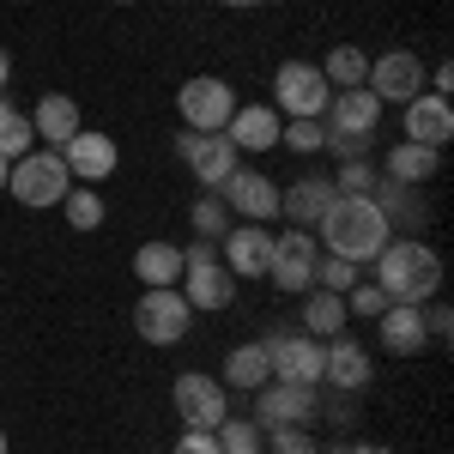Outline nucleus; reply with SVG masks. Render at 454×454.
<instances>
[{
  "instance_id": "obj_6",
  "label": "nucleus",
  "mask_w": 454,
  "mask_h": 454,
  "mask_svg": "<svg viewBox=\"0 0 454 454\" xmlns=\"http://www.w3.org/2000/svg\"><path fill=\"white\" fill-rule=\"evenodd\" d=\"M176 115H182V128H194V134H224V121L237 115V91H231L218 73H194V79L176 91Z\"/></svg>"
},
{
  "instance_id": "obj_9",
  "label": "nucleus",
  "mask_w": 454,
  "mask_h": 454,
  "mask_svg": "<svg viewBox=\"0 0 454 454\" xmlns=\"http://www.w3.org/2000/svg\"><path fill=\"white\" fill-rule=\"evenodd\" d=\"M370 91H376V104H412L424 85H430V67H424L412 49H387L370 61V79H364Z\"/></svg>"
},
{
  "instance_id": "obj_29",
  "label": "nucleus",
  "mask_w": 454,
  "mask_h": 454,
  "mask_svg": "<svg viewBox=\"0 0 454 454\" xmlns=\"http://www.w3.org/2000/svg\"><path fill=\"white\" fill-rule=\"evenodd\" d=\"M321 79H327V85H340V91H346V85H364V79H370V55H364V49H351V43H340V49L321 61Z\"/></svg>"
},
{
  "instance_id": "obj_47",
  "label": "nucleus",
  "mask_w": 454,
  "mask_h": 454,
  "mask_svg": "<svg viewBox=\"0 0 454 454\" xmlns=\"http://www.w3.org/2000/svg\"><path fill=\"white\" fill-rule=\"evenodd\" d=\"M321 454H346V442H333V449H321Z\"/></svg>"
},
{
  "instance_id": "obj_24",
  "label": "nucleus",
  "mask_w": 454,
  "mask_h": 454,
  "mask_svg": "<svg viewBox=\"0 0 454 454\" xmlns=\"http://www.w3.org/2000/svg\"><path fill=\"white\" fill-rule=\"evenodd\" d=\"M436 170H442V152H436V145H412V140H400L394 152H387V182L424 188V182H430Z\"/></svg>"
},
{
  "instance_id": "obj_10",
  "label": "nucleus",
  "mask_w": 454,
  "mask_h": 454,
  "mask_svg": "<svg viewBox=\"0 0 454 454\" xmlns=\"http://www.w3.org/2000/svg\"><path fill=\"white\" fill-rule=\"evenodd\" d=\"M261 346L273 357V382L321 387V357H327V346H321L315 333H273V340H261Z\"/></svg>"
},
{
  "instance_id": "obj_27",
  "label": "nucleus",
  "mask_w": 454,
  "mask_h": 454,
  "mask_svg": "<svg viewBox=\"0 0 454 454\" xmlns=\"http://www.w3.org/2000/svg\"><path fill=\"white\" fill-rule=\"evenodd\" d=\"M303 327H309L315 340H333L340 327H346V297H333V291H303Z\"/></svg>"
},
{
  "instance_id": "obj_38",
  "label": "nucleus",
  "mask_w": 454,
  "mask_h": 454,
  "mask_svg": "<svg viewBox=\"0 0 454 454\" xmlns=\"http://www.w3.org/2000/svg\"><path fill=\"white\" fill-rule=\"evenodd\" d=\"M279 140L291 145V152H303V158H309V152H321V145H327V128H321V121H285Z\"/></svg>"
},
{
  "instance_id": "obj_32",
  "label": "nucleus",
  "mask_w": 454,
  "mask_h": 454,
  "mask_svg": "<svg viewBox=\"0 0 454 454\" xmlns=\"http://www.w3.org/2000/svg\"><path fill=\"white\" fill-rule=\"evenodd\" d=\"M188 224H194L207 243H224V231H231V207H224L218 194H200V200H194V212H188Z\"/></svg>"
},
{
  "instance_id": "obj_28",
  "label": "nucleus",
  "mask_w": 454,
  "mask_h": 454,
  "mask_svg": "<svg viewBox=\"0 0 454 454\" xmlns=\"http://www.w3.org/2000/svg\"><path fill=\"white\" fill-rule=\"evenodd\" d=\"M134 279L176 285V279H182V248H176V243H140V254H134Z\"/></svg>"
},
{
  "instance_id": "obj_20",
  "label": "nucleus",
  "mask_w": 454,
  "mask_h": 454,
  "mask_svg": "<svg viewBox=\"0 0 454 454\" xmlns=\"http://www.w3.org/2000/svg\"><path fill=\"white\" fill-rule=\"evenodd\" d=\"M376 321H382V351H394V357H419V351L430 346L424 303H387Z\"/></svg>"
},
{
  "instance_id": "obj_5",
  "label": "nucleus",
  "mask_w": 454,
  "mask_h": 454,
  "mask_svg": "<svg viewBox=\"0 0 454 454\" xmlns=\"http://www.w3.org/2000/svg\"><path fill=\"white\" fill-rule=\"evenodd\" d=\"M327 98H333V85L321 79L315 61H279V73H273V109H285L291 121H321Z\"/></svg>"
},
{
  "instance_id": "obj_25",
  "label": "nucleus",
  "mask_w": 454,
  "mask_h": 454,
  "mask_svg": "<svg viewBox=\"0 0 454 454\" xmlns=\"http://www.w3.org/2000/svg\"><path fill=\"white\" fill-rule=\"evenodd\" d=\"M370 200L382 207L387 231H419V224H424V194H419V188H406V182H376Z\"/></svg>"
},
{
  "instance_id": "obj_44",
  "label": "nucleus",
  "mask_w": 454,
  "mask_h": 454,
  "mask_svg": "<svg viewBox=\"0 0 454 454\" xmlns=\"http://www.w3.org/2000/svg\"><path fill=\"white\" fill-rule=\"evenodd\" d=\"M6 79H12V55L0 49V91H6Z\"/></svg>"
},
{
  "instance_id": "obj_40",
  "label": "nucleus",
  "mask_w": 454,
  "mask_h": 454,
  "mask_svg": "<svg viewBox=\"0 0 454 454\" xmlns=\"http://www.w3.org/2000/svg\"><path fill=\"white\" fill-rule=\"evenodd\" d=\"M424 327H430V340H449V333H454V309L442 303V297L424 303Z\"/></svg>"
},
{
  "instance_id": "obj_8",
  "label": "nucleus",
  "mask_w": 454,
  "mask_h": 454,
  "mask_svg": "<svg viewBox=\"0 0 454 454\" xmlns=\"http://www.w3.org/2000/svg\"><path fill=\"white\" fill-rule=\"evenodd\" d=\"M315 261H321V248H315L309 231H285V237H273V261H267L273 291H285V297L315 291Z\"/></svg>"
},
{
  "instance_id": "obj_12",
  "label": "nucleus",
  "mask_w": 454,
  "mask_h": 454,
  "mask_svg": "<svg viewBox=\"0 0 454 454\" xmlns=\"http://www.w3.org/2000/svg\"><path fill=\"white\" fill-rule=\"evenodd\" d=\"M321 387H297V382H267L254 387V424L261 430H279V424H309L321 406H315Z\"/></svg>"
},
{
  "instance_id": "obj_43",
  "label": "nucleus",
  "mask_w": 454,
  "mask_h": 454,
  "mask_svg": "<svg viewBox=\"0 0 454 454\" xmlns=\"http://www.w3.org/2000/svg\"><path fill=\"white\" fill-rule=\"evenodd\" d=\"M346 454H394V449H382V442H346Z\"/></svg>"
},
{
  "instance_id": "obj_49",
  "label": "nucleus",
  "mask_w": 454,
  "mask_h": 454,
  "mask_svg": "<svg viewBox=\"0 0 454 454\" xmlns=\"http://www.w3.org/2000/svg\"><path fill=\"white\" fill-rule=\"evenodd\" d=\"M115 6H134V0H115Z\"/></svg>"
},
{
  "instance_id": "obj_35",
  "label": "nucleus",
  "mask_w": 454,
  "mask_h": 454,
  "mask_svg": "<svg viewBox=\"0 0 454 454\" xmlns=\"http://www.w3.org/2000/svg\"><path fill=\"white\" fill-rule=\"evenodd\" d=\"M267 454H321V442L309 436V424H279L267 430Z\"/></svg>"
},
{
  "instance_id": "obj_22",
  "label": "nucleus",
  "mask_w": 454,
  "mask_h": 454,
  "mask_svg": "<svg viewBox=\"0 0 454 454\" xmlns=\"http://www.w3.org/2000/svg\"><path fill=\"white\" fill-rule=\"evenodd\" d=\"M182 297H188V309H231L237 303V279L212 261V267H188L182 273Z\"/></svg>"
},
{
  "instance_id": "obj_31",
  "label": "nucleus",
  "mask_w": 454,
  "mask_h": 454,
  "mask_svg": "<svg viewBox=\"0 0 454 454\" xmlns=\"http://www.w3.org/2000/svg\"><path fill=\"white\" fill-rule=\"evenodd\" d=\"M218 454H267V430L254 419H224L218 424Z\"/></svg>"
},
{
  "instance_id": "obj_45",
  "label": "nucleus",
  "mask_w": 454,
  "mask_h": 454,
  "mask_svg": "<svg viewBox=\"0 0 454 454\" xmlns=\"http://www.w3.org/2000/svg\"><path fill=\"white\" fill-rule=\"evenodd\" d=\"M6 170H12V164H6V158H0V194H6Z\"/></svg>"
},
{
  "instance_id": "obj_50",
  "label": "nucleus",
  "mask_w": 454,
  "mask_h": 454,
  "mask_svg": "<svg viewBox=\"0 0 454 454\" xmlns=\"http://www.w3.org/2000/svg\"><path fill=\"white\" fill-rule=\"evenodd\" d=\"M176 6H182V0H176Z\"/></svg>"
},
{
  "instance_id": "obj_36",
  "label": "nucleus",
  "mask_w": 454,
  "mask_h": 454,
  "mask_svg": "<svg viewBox=\"0 0 454 454\" xmlns=\"http://www.w3.org/2000/svg\"><path fill=\"white\" fill-rule=\"evenodd\" d=\"M382 309H387V291H382L376 279H357V285L346 291V315H364V321H376Z\"/></svg>"
},
{
  "instance_id": "obj_11",
  "label": "nucleus",
  "mask_w": 454,
  "mask_h": 454,
  "mask_svg": "<svg viewBox=\"0 0 454 454\" xmlns=\"http://www.w3.org/2000/svg\"><path fill=\"white\" fill-rule=\"evenodd\" d=\"M176 419L188 424V430H218V424L231 419V406H224V382L207 376V370L176 376Z\"/></svg>"
},
{
  "instance_id": "obj_16",
  "label": "nucleus",
  "mask_w": 454,
  "mask_h": 454,
  "mask_svg": "<svg viewBox=\"0 0 454 454\" xmlns=\"http://www.w3.org/2000/svg\"><path fill=\"white\" fill-rule=\"evenodd\" d=\"M267 261H273V231H261V224H231L224 231V273L231 279H261Z\"/></svg>"
},
{
  "instance_id": "obj_3",
  "label": "nucleus",
  "mask_w": 454,
  "mask_h": 454,
  "mask_svg": "<svg viewBox=\"0 0 454 454\" xmlns=\"http://www.w3.org/2000/svg\"><path fill=\"white\" fill-rule=\"evenodd\" d=\"M73 188L67 164H61V152H25V158H12V170H6V194L19 200V207H61Z\"/></svg>"
},
{
  "instance_id": "obj_42",
  "label": "nucleus",
  "mask_w": 454,
  "mask_h": 454,
  "mask_svg": "<svg viewBox=\"0 0 454 454\" xmlns=\"http://www.w3.org/2000/svg\"><path fill=\"white\" fill-rule=\"evenodd\" d=\"M430 91H436V98H449V91H454V67H449V61L430 73Z\"/></svg>"
},
{
  "instance_id": "obj_48",
  "label": "nucleus",
  "mask_w": 454,
  "mask_h": 454,
  "mask_svg": "<svg viewBox=\"0 0 454 454\" xmlns=\"http://www.w3.org/2000/svg\"><path fill=\"white\" fill-rule=\"evenodd\" d=\"M6 449H12V442H6V430H0V454H6Z\"/></svg>"
},
{
  "instance_id": "obj_26",
  "label": "nucleus",
  "mask_w": 454,
  "mask_h": 454,
  "mask_svg": "<svg viewBox=\"0 0 454 454\" xmlns=\"http://www.w3.org/2000/svg\"><path fill=\"white\" fill-rule=\"evenodd\" d=\"M273 382V357H267V346L254 340V346H237L231 357H224V387H237V394H254V387Z\"/></svg>"
},
{
  "instance_id": "obj_30",
  "label": "nucleus",
  "mask_w": 454,
  "mask_h": 454,
  "mask_svg": "<svg viewBox=\"0 0 454 454\" xmlns=\"http://www.w3.org/2000/svg\"><path fill=\"white\" fill-rule=\"evenodd\" d=\"M36 128H31V115H19L12 104H0V158L12 164V158H25V152H36Z\"/></svg>"
},
{
  "instance_id": "obj_4",
  "label": "nucleus",
  "mask_w": 454,
  "mask_h": 454,
  "mask_svg": "<svg viewBox=\"0 0 454 454\" xmlns=\"http://www.w3.org/2000/svg\"><path fill=\"white\" fill-rule=\"evenodd\" d=\"M134 327H140L145 346H176V340H188L194 309H188V297L176 285H145L140 303H134Z\"/></svg>"
},
{
  "instance_id": "obj_13",
  "label": "nucleus",
  "mask_w": 454,
  "mask_h": 454,
  "mask_svg": "<svg viewBox=\"0 0 454 454\" xmlns=\"http://www.w3.org/2000/svg\"><path fill=\"white\" fill-rule=\"evenodd\" d=\"M218 200L237 212L243 224H267V218L279 212V188H273V176H261V170H237L218 188Z\"/></svg>"
},
{
  "instance_id": "obj_21",
  "label": "nucleus",
  "mask_w": 454,
  "mask_h": 454,
  "mask_svg": "<svg viewBox=\"0 0 454 454\" xmlns=\"http://www.w3.org/2000/svg\"><path fill=\"white\" fill-rule=\"evenodd\" d=\"M279 109L273 104H237V115L224 121V140L237 145V152H267V145H279Z\"/></svg>"
},
{
  "instance_id": "obj_2",
  "label": "nucleus",
  "mask_w": 454,
  "mask_h": 454,
  "mask_svg": "<svg viewBox=\"0 0 454 454\" xmlns=\"http://www.w3.org/2000/svg\"><path fill=\"white\" fill-rule=\"evenodd\" d=\"M376 285L387 291V303H430L442 291V254L419 237H394L376 254Z\"/></svg>"
},
{
  "instance_id": "obj_23",
  "label": "nucleus",
  "mask_w": 454,
  "mask_h": 454,
  "mask_svg": "<svg viewBox=\"0 0 454 454\" xmlns=\"http://www.w3.org/2000/svg\"><path fill=\"white\" fill-rule=\"evenodd\" d=\"M31 128H36V140L67 145L73 134H79V104H73L67 91H49V98H36V109H31Z\"/></svg>"
},
{
  "instance_id": "obj_41",
  "label": "nucleus",
  "mask_w": 454,
  "mask_h": 454,
  "mask_svg": "<svg viewBox=\"0 0 454 454\" xmlns=\"http://www.w3.org/2000/svg\"><path fill=\"white\" fill-rule=\"evenodd\" d=\"M176 454H218V430H182Z\"/></svg>"
},
{
  "instance_id": "obj_34",
  "label": "nucleus",
  "mask_w": 454,
  "mask_h": 454,
  "mask_svg": "<svg viewBox=\"0 0 454 454\" xmlns=\"http://www.w3.org/2000/svg\"><path fill=\"white\" fill-rule=\"evenodd\" d=\"M357 279H364V273H357V261H340V254L315 261V285H321V291H333V297H346Z\"/></svg>"
},
{
  "instance_id": "obj_1",
  "label": "nucleus",
  "mask_w": 454,
  "mask_h": 454,
  "mask_svg": "<svg viewBox=\"0 0 454 454\" xmlns=\"http://www.w3.org/2000/svg\"><path fill=\"white\" fill-rule=\"evenodd\" d=\"M321 243H327V254H340V261H357V267H370L376 254H382L387 243H394V231H387L382 207L370 200V194H340L333 207L321 212Z\"/></svg>"
},
{
  "instance_id": "obj_18",
  "label": "nucleus",
  "mask_w": 454,
  "mask_h": 454,
  "mask_svg": "<svg viewBox=\"0 0 454 454\" xmlns=\"http://www.w3.org/2000/svg\"><path fill=\"white\" fill-rule=\"evenodd\" d=\"M61 164H67L73 182H104V176L121 164V152H115L109 134H85V128H79V134L61 145Z\"/></svg>"
},
{
  "instance_id": "obj_39",
  "label": "nucleus",
  "mask_w": 454,
  "mask_h": 454,
  "mask_svg": "<svg viewBox=\"0 0 454 454\" xmlns=\"http://www.w3.org/2000/svg\"><path fill=\"white\" fill-rule=\"evenodd\" d=\"M370 134H327V152H333V158H340V164H346V158H370Z\"/></svg>"
},
{
  "instance_id": "obj_19",
  "label": "nucleus",
  "mask_w": 454,
  "mask_h": 454,
  "mask_svg": "<svg viewBox=\"0 0 454 454\" xmlns=\"http://www.w3.org/2000/svg\"><path fill=\"white\" fill-rule=\"evenodd\" d=\"M340 200V188L333 182H321V176H297L291 188H279V212L297 224V231H315L321 224V212Z\"/></svg>"
},
{
  "instance_id": "obj_14",
  "label": "nucleus",
  "mask_w": 454,
  "mask_h": 454,
  "mask_svg": "<svg viewBox=\"0 0 454 454\" xmlns=\"http://www.w3.org/2000/svg\"><path fill=\"white\" fill-rule=\"evenodd\" d=\"M376 376V364H370V351L346 340V333H333L327 340V357H321V387H340V394H364Z\"/></svg>"
},
{
  "instance_id": "obj_37",
  "label": "nucleus",
  "mask_w": 454,
  "mask_h": 454,
  "mask_svg": "<svg viewBox=\"0 0 454 454\" xmlns=\"http://www.w3.org/2000/svg\"><path fill=\"white\" fill-rule=\"evenodd\" d=\"M333 188H340V194H376V164H370V158H346L340 176H333Z\"/></svg>"
},
{
  "instance_id": "obj_7",
  "label": "nucleus",
  "mask_w": 454,
  "mask_h": 454,
  "mask_svg": "<svg viewBox=\"0 0 454 454\" xmlns=\"http://www.w3.org/2000/svg\"><path fill=\"white\" fill-rule=\"evenodd\" d=\"M176 158H182V164L194 170V182H200L207 194H218V188H224L231 176L243 170V164H237L243 152L224 140V134H194V128H188V134H176Z\"/></svg>"
},
{
  "instance_id": "obj_46",
  "label": "nucleus",
  "mask_w": 454,
  "mask_h": 454,
  "mask_svg": "<svg viewBox=\"0 0 454 454\" xmlns=\"http://www.w3.org/2000/svg\"><path fill=\"white\" fill-rule=\"evenodd\" d=\"M224 6H261V0H224Z\"/></svg>"
},
{
  "instance_id": "obj_17",
  "label": "nucleus",
  "mask_w": 454,
  "mask_h": 454,
  "mask_svg": "<svg viewBox=\"0 0 454 454\" xmlns=\"http://www.w3.org/2000/svg\"><path fill=\"white\" fill-rule=\"evenodd\" d=\"M400 109H406V140L412 145H436V152H442V145L454 140V104L449 98L419 91L412 104H400Z\"/></svg>"
},
{
  "instance_id": "obj_33",
  "label": "nucleus",
  "mask_w": 454,
  "mask_h": 454,
  "mask_svg": "<svg viewBox=\"0 0 454 454\" xmlns=\"http://www.w3.org/2000/svg\"><path fill=\"white\" fill-rule=\"evenodd\" d=\"M61 212H67V224H73V231H98V224H104V200H98L91 188H67Z\"/></svg>"
},
{
  "instance_id": "obj_15",
  "label": "nucleus",
  "mask_w": 454,
  "mask_h": 454,
  "mask_svg": "<svg viewBox=\"0 0 454 454\" xmlns=\"http://www.w3.org/2000/svg\"><path fill=\"white\" fill-rule=\"evenodd\" d=\"M376 128H382V104L370 85H346L327 98V134H370L376 140Z\"/></svg>"
}]
</instances>
